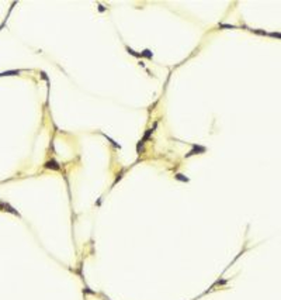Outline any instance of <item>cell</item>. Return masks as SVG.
Masks as SVG:
<instances>
[{
	"label": "cell",
	"mask_w": 281,
	"mask_h": 300,
	"mask_svg": "<svg viewBox=\"0 0 281 300\" xmlns=\"http://www.w3.org/2000/svg\"><path fill=\"white\" fill-rule=\"evenodd\" d=\"M45 168H48V169H54V171H59V169H61L59 164L56 162L55 159H51V161H48V162H45Z\"/></svg>",
	"instance_id": "7a4b0ae2"
},
{
	"label": "cell",
	"mask_w": 281,
	"mask_h": 300,
	"mask_svg": "<svg viewBox=\"0 0 281 300\" xmlns=\"http://www.w3.org/2000/svg\"><path fill=\"white\" fill-rule=\"evenodd\" d=\"M148 58V59H152L153 58V54H152V51L150 50H145L143 52H140V58Z\"/></svg>",
	"instance_id": "277c9868"
},
{
	"label": "cell",
	"mask_w": 281,
	"mask_h": 300,
	"mask_svg": "<svg viewBox=\"0 0 281 300\" xmlns=\"http://www.w3.org/2000/svg\"><path fill=\"white\" fill-rule=\"evenodd\" d=\"M0 207H4V209H7L6 211H10V213H13V214H16V216H20L17 211H16V210H14V209H11L8 204H7V203H4V201H1V203H0Z\"/></svg>",
	"instance_id": "3957f363"
},
{
	"label": "cell",
	"mask_w": 281,
	"mask_h": 300,
	"mask_svg": "<svg viewBox=\"0 0 281 300\" xmlns=\"http://www.w3.org/2000/svg\"><path fill=\"white\" fill-rule=\"evenodd\" d=\"M177 180H181V182H189V178H186L184 175H181V173H176V176H174Z\"/></svg>",
	"instance_id": "8992f818"
},
{
	"label": "cell",
	"mask_w": 281,
	"mask_h": 300,
	"mask_svg": "<svg viewBox=\"0 0 281 300\" xmlns=\"http://www.w3.org/2000/svg\"><path fill=\"white\" fill-rule=\"evenodd\" d=\"M219 27H225V28H235V26H228V24H219Z\"/></svg>",
	"instance_id": "52a82bcc"
},
{
	"label": "cell",
	"mask_w": 281,
	"mask_h": 300,
	"mask_svg": "<svg viewBox=\"0 0 281 300\" xmlns=\"http://www.w3.org/2000/svg\"><path fill=\"white\" fill-rule=\"evenodd\" d=\"M21 71H7V72H3L0 73V76H11V75H18Z\"/></svg>",
	"instance_id": "5b68a950"
},
{
	"label": "cell",
	"mask_w": 281,
	"mask_h": 300,
	"mask_svg": "<svg viewBox=\"0 0 281 300\" xmlns=\"http://www.w3.org/2000/svg\"><path fill=\"white\" fill-rule=\"evenodd\" d=\"M207 151V148L205 147H201V145H193V150L190 151L189 154H186V158L189 157H193V155H196V154H203V152H205Z\"/></svg>",
	"instance_id": "6da1fadb"
}]
</instances>
